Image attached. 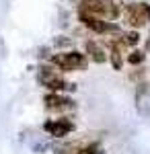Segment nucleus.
Segmentation results:
<instances>
[{
	"instance_id": "nucleus-7",
	"label": "nucleus",
	"mask_w": 150,
	"mask_h": 154,
	"mask_svg": "<svg viewBox=\"0 0 150 154\" xmlns=\"http://www.w3.org/2000/svg\"><path fill=\"white\" fill-rule=\"evenodd\" d=\"M43 103L49 111H66V109H72L74 107V101L68 99V97H60L56 93H49V95L43 97Z\"/></svg>"
},
{
	"instance_id": "nucleus-12",
	"label": "nucleus",
	"mask_w": 150,
	"mask_h": 154,
	"mask_svg": "<svg viewBox=\"0 0 150 154\" xmlns=\"http://www.w3.org/2000/svg\"><path fill=\"white\" fill-rule=\"evenodd\" d=\"M121 41H123V45H136V43L140 41V35L136 33V31H130V33H126V35H123V39H121Z\"/></svg>"
},
{
	"instance_id": "nucleus-3",
	"label": "nucleus",
	"mask_w": 150,
	"mask_h": 154,
	"mask_svg": "<svg viewBox=\"0 0 150 154\" xmlns=\"http://www.w3.org/2000/svg\"><path fill=\"white\" fill-rule=\"evenodd\" d=\"M37 82L41 84V86H45L49 91H74L76 86L74 84H68L66 80H62L56 72L52 70V68H47V66H41L39 72H37Z\"/></svg>"
},
{
	"instance_id": "nucleus-4",
	"label": "nucleus",
	"mask_w": 150,
	"mask_h": 154,
	"mask_svg": "<svg viewBox=\"0 0 150 154\" xmlns=\"http://www.w3.org/2000/svg\"><path fill=\"white\" fill-rule=\"evenodd\" d=\"M126 23L132 27H144L150 23V4L146 2H132L126 6Z\"/></svg>"
},
{
	"instance_id": "nucleus-9",
	"label": "nucleus",
	"mask_w": 150,
	"mask_h": 154,
	"mask_svg": "<svg viewBox=\"0 0 150 154\" xmlns=\"http://www.w3.org/2000/svg\"><path fill=\"white\" fill-rule=\"evenodd\" d=\"M86 54H89V58H91L92 62H97V64L107 62V54L103 51V48H101L97 41H89V43H86Z\"/></svg>"
},
{
	"instance_id": "nucleus-13",
	"label": "nucleus",
	"mask_w": 150,
	"mask_h": 154,
	"mask_svg": "<svg viewBox=\"0 0 150 154\" xmlns=\"http://www.w3.org/2000/svg\"><path fill=\"white\" fill-rule=\"evenodd\" d=\"M76 154H103V150L97 146V144H91V146H86V148H82V150H78Z\"/></svg>"
},
{
	"instance_id": "nucleus-8",
	"label": "nucleus",
	"mask_w": 150,
	"mask_h": 154,
	"mask_svg": "<svg viewBox=\"0 0 150 154\" xmlns=\"http://www.w3.org/2000/svg\"><path fill=\"white\" fill-rule=\"evenodd\" d=\"M136 109L140 115H150V84L142 82L136 91Z\"/></svg>"
},
{
	"instance_id": "nucleus-5",
	"label": "nucleus",
	"mask_w": 150,
	"mask_h": 154,
	"mask_svg": "<svg viewBox=\"0 0 150 154\" xmlns=\"http://www.w3.org/2000/svg\"><path fill=\"white\" fill-rule=\"evenodd\" d=\"M78 19H80L91 31L99 33V35H105V33H119V27H117L115 23H109L107 19L95 17V14H86V12H78Z\"/></svg>"
},
{
	"instance_id": "nucleus-14",
	"label": "nucleus",
	"mask_w": 150,
	"mask_h": 154,
	"mask_svg": "<svg viewBox=\"0 0 150 154\" xmlns=\"http://www.w3.org/2000/svg\"><path fill=\"white\" fill-rule=\"evenodd\" d=\"M146 51H150V39L146 41Z\"/></svg>"
},
{
	"instance_id": "nucleus-1",
	"label": "nucleus",
	"mask_w": 150,
	"mask_h": 154,
	"mask_svg": "<svg viewBox=\"0 0 150 154\" xmlns=\"http://www.w3.org/2000/svg\"><path fill=\"white\" fill-rule=\"evenodd\" d=\"M78 12L95 14V17L107 19V21H115L119 17V8L113 0H80Z\"/></svg>"
},
{
	"instance_id": "nucleus-2",
	"label": "nucleus",
	"mask_w": 150,
	"mask_h": 154,
	"mask_svg": "<svg viewBox=\"0 0 150 154\" xmlns=\"http://www.w3.org/2000/svg\"><path fill=\"white\" fill-rule=\"evenodd\" d=\"M52 64H56L60 70L74 72V70H86L89 60L80 51H68V54H56L52 58Z\"/></svg>"
},
{
	"instance_id": "nucleus-11",
	"label": "nucleus",
	"mask_w": 150,
	"mask_h": 154,
	"mask_svg": "<svg viewBox=\"0 0 150 154\" xmlns=\"http://www.w3.org/2000/svg\"><path fill=\"white\" fill-rule=\"evenodd\" d=\"M144 58H146V54L136 49V51H132V54L127 56V62H130L132 66H138V64H142V62H144Z\"/></svg>"
},
{
	"instance_id": "nucleus-10",
	"label": "nucleus",
	"mask_w": 150,
	"mask_h": 154,
	"mask_svg": "<svg viewBox=\"0 0 150 154\" xmlns=\"http://www.w3.org/2000/svg\"><path fill=\"white\" fill-rule=\"evenodd\" d=\"M123 43V41H121ZM121 43H111V64H113V68L115 70H121V66H123V60H121Z\"/></svg>"
},
{
	"instance_id": "nucleus-6",
	"label": "nucleus",
	"mask_w": 150,
	"mask_h": 154,
	"mask_svg": "<svg viewBox=\"0 0 150 154\" xmlns=\"http://www.w3.org/2000/svg\"><path fill=\"white\" fill-rule=\"evenodd\" d=\"M43 130L54 136V138H64L68 136L70 131H74V123L68 121V119H58V121H45L43 123Z\"/></svg>"
}]
</instances>
